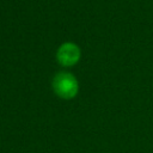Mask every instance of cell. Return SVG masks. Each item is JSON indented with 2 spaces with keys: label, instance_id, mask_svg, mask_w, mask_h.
<instances>
[{
  "label": "cell",
  "instance_id": "6da1fadb",
  "mask_svg": "<svg viewBox=\"0 0 153 153\" xmlns=\"http://www.w3.org/2000/svg\"><path fill=\"white\" fill-rule=\"evenodd\" d=\"M53 90L62 99H72L76 96L79 85L75 76L68 72H59L53 78Z\"/></svg>",
  "mask_w": 153,
  "mask_h": 153
},
{
  "label": "cell",
  "instance_id": "7a4b0ae2",
  "mask_svg": "<svg viewBox=\"0 0 153 153\" xmlns=\"http://www.w3.org/2000/svg\"><path fill=\"white\" fill-rule=\"evenodd\" d=\"M80 48L72 43V42H66L61 44L56 51V60L59 61L60 65L65 67L74 66L79 60H80Z\"/></svg>",
  "mask_w": 153,
  "mask_h": 153
}]
</instances>
